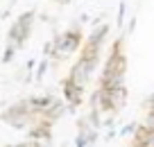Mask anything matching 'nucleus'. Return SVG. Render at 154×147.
I'll list each match as a JSON object with an SVG mask.
<instances>
[{
    "mask_svg": "<svg viewBox=\"0 0 154 147\" xmlns=\"http://www.w3.org/2000/svg\"><path fill=\"white\" fill-rule=\"evenodd\" d=\"M122 43L125 36H118L111 45V52L106 57L104 66L100 70V81L97 86L102 88H118V86H125V77H127V54L122 50Z\"/></svg>",
    "mask_w": 154,
    "mask_h": 147,
    "instance_id": "1",
    "label": "nucleus"
},
{
    "mask_svg": "<svg viewBox=\"0 0 154 147\" xmlns=\"http://www.w3.org/2000/svg\"><path fill=\"white\" fill-rule=\"evenodd\" d=\"M82 43H84L82 29H79V25H72L66 32L52 36V54H50V57H52L54 61H63V59H68L70 54H75L77 50L82 47Z\"/></svg>",
    "mask_w": 154,
    "mask_h": 147,
    "instance_id": "2",
    "label": "nucleus"
},
{
    "mask_svg": "<svg viewBox=\"0 0 154 147\" xmlns=\"http://www.w3.org/2000/svg\"><path fill=\"white\" fill-rule=\"evenodd\" d=\"M36 118H38V115L32 111V106H29L27 97H25V100L14 102V104H9L5 111H2V113H0V120H2V122L9 124L11 129H18V131L27 129Z\"/></svg>",
    "mask_w": 154,
    "mask_h": 147,
    "instance_id": "3",
    "label": "nucleus"
},
{
    "mask_svg": "<svg viewBox=\"0 0 154 147\" xmlns=\"http://www.w3.org/2000/svg\"><path fill=\"white\" fill-rule=\"evenodd\" d=\"M100 59L102 57H93V54L79 52L77 54V61L72 63L70 70H68V77H70L79 88L86 90L88 84H91V79H93V75H95V68L100 66Z\"/></svg>",
    "mask_w": 154,
    "mask_h": 147,
    "instance_id": "4",
    "label": "nucleus"
},
{
    "mask_svg": "<svg viewBox=\"0 0 154 147\" xmlns=\"http://www.w3.org/2000/svg\"><path fill=\"white\" fill-rule=\"evenodd\" d=\"M34 20H36V11L29 9V11H23L18 18L11 23L9 32H7V43L16 45V50H23L25 43L29 41L32 36V29H34Z\"/></svg>",
    "mask_w": 154,
    "mask_h": 147,
    "instance_id": "5",
    "label": "nucleus"
},
{
    "mask_svg": "<svg viewBox=\"0 0 154 147\" xmlns=\"http://www.w3.org/2000/svg\"><path fill=\"white\" fill-rule=\"evenodd\" d=\"M100 90V100H97V106H100L102 115L106 113H120L122 106L127 104V86H118V88H102L97 86Z\"/></svg>",
    "mask_w": 154,
    "mask_h": 147,
    "instance_id": "6",
    "label": "nucleus"
},
{
    "mask_svg": "<svg viewBox=\"0 0 154 147\" xmlns=\"http://www.w3.org/2000/svg\"><path fill=\"white\" fill-rule=\"evenodd\" d=\"M61 95H63V100H66V104H68V111H75V109H79V106L84 104V88H79L68 75L63 77V81H61Z\"/></svg>",
    "mask_w": 154,
    "mask_h": 147,
    "instance_id": "7",
    "label": "nucleus"
},
{
    "mask_svg": "<svg viewBox=\"0 0 154 147\" xmlns=\"http://www.w3.org/2000/svg\"><path fill=\"white\" fill-rule=\"evenodd\" d=\"M52 127H54V122H50V120H45V118H41V115H38V118L34 120L27 129H25V131H27V138H29V140L50 142V140H52Z\"/></svg>",
    "mask_w": 154,
    "mask_h": 147,
    "instance_id": "8",
    "label": "nucleus"
},
{
    "mask_svg": "<svg viewBox=\"0 0 154 147\" xmlns=\"http://www.w3.org/2000/svg\"><path fill=\"white\" fill-rule=\"evenodd\" d=\"M66 113H68V104H66V100H59V97H54L52 104H50L48 109L41 113V118L50 120V122H57V120H59V118H63Z\"/></svg>",
    "mask_w": 154,
    "mask_h": 147,
    "instance_id": "9",
    "label": "nucleus"
},
{
    "mask_svg": "<svg viewBox=\"0 0 154 147\" xmlns=\"http://www.w3.org/2000/svg\"><path fill=\"white\" fill-rule=\"evenodd\" d=\"M109 34H111V25L109 23H100V25L93 27V32L86 36V41H91V43H95V45L104 47L106 41H109Z\"/></svg>",
    "mask_w": 154,
    "mask_h": 147,
    "instance_id": "10",
    "label": "nucleus"
},
{
    "mask_svg": "<svg viewBox=\"0 0 154 147\" xmlns=\"http://www.w3.org/2000/svg\"><path fill=\"white\" fill-rule=\"evenodd\" d=\"M131 145H138V147H154V129H147L145 124L138 122L134 131V142Z\"/></svg>",
    "mask_w": 154,
    "mask_h": 147,
    "instance_id": "11",
    "label": "nucleus"
},
{
    "mask_svg": "<svg viewBox=\"0 0 154 147\" xmlns=\"http://www.w3.org/2000/svg\"><path fill=\"white\" fill-rule=\"evenodd\" d=\"M52 100H54V95H50V93H43V95H29L27 97V102H29V106H32V111L36 115H41L45 109H48L50 104H52Z\"/></svg>",
    "mask_w": 154,
    "mask_h": 147,
    "instance_id": "12",
    "label": "nucleus"
},
{
    "mask_svg": "<svg viewBox=\"0 0 154 147\" xmlns=\"http://www.w3.org/2000/svg\"><path fill=\"white\" fill-rule=\"evenodd\" d=\"M86 120H88V127H93V129L100 131V129H102V111H100V106H91Z\"/></svg>",
    "mask_w": 154,
    "mask_h": 147,
    "instance_id": "13",
    "label": "nucleus"
},
{
    "mask_svg": "<svg viewBox=\"0 0 154 147\" xmlns=\"http://www.w3.org/2000/svg\"><path fill=\"white\" fill-rule=\"evenodd\" d=\"M45 72H48V57L45 59H41V61L36 63V68H34V79L36 81H41L45 77Z\"/></svg>",
    "mask_w": 154,
    "mask_h": 147,
    "instance_id": "14",
    "label": "nucleus"
},
{
    "mask_svg": "<svg viewBox=\"0 0 154 147\" xmlns=\"http://www.w3.org/2000/svg\"><path fill=\"white\" fill-rule=\"evenodd\" d=\"M125 16H127V2L122 0L120 5H118V16H116V27L118 29L125 27Z\"/></svg>",
    "mask_w": 154,
    "mask_h": 147,
    "instance_id": "15",
    "label": "nucleus"
},
{
    "mask_svg": "<svg viewBox=\"0 0 154 147\" xmlns=\"http://www.w3.org/2000/svg\"><path fill=\"white\" fill-rule=\"evenodd\" d=\"M16 52H18V50H16V45H11V43H7L5 52H2V63H9L11 59L16 57Z\"/></svg>",
    "mask_w": 154,
    "mask_h": 147,
    "instance_id": "16",
    "label": "nucleus"
},
{
    "mask_svg": "<svg viewBox=\"0 0 154 147\" xmlns=\"http://www.w3.org/2000/svg\"><path fill=\"white\" fill-rule=\"evenodd\" d=\"M136 127H138V124H136V122H129V124H125V127H122L120 131H118V136H120V138H127V136H134Z\"/></svg>",
    "mask_w": 154,
    "mask_h": 147,
    "instance_id": "17",
    "label": "nucleus"
},
{
    "mask_svg": "<svg viewBox=\"0 0 154 147\" xmlns=\"http://www.w3.org/2000/svg\"><path fill=\"white\" fill-rule=\"evenodd\" d=\"M75 147H91V145H88V138H86V131H77Z\"/></svg>",
    "mask_w": 154,
    "mask_h": 147,
    "instance_id": "18",
    "label": "nucleus"
},
{
    "mask_svg": "<svg viewBox=\"0 0 154 147\" xmlns=\"http://www.w3.org/2000/svg\"><path fill=\"white\" fill-rule=\"evenodd\" d=\"M86 138H88V145L93 147V145H95V140H97V138H100V133H97V129H93V127H91V129H86Z\"/></svg>",
    "mask_w": 154,
    "mask_h": 147,
    "instance_id": "19",
    "label": "nucleus"
},
{
    "mask_svg": "<svg viewBox=\"0 0 154 147\" xmlns=\"http://www.w3.org/2000/svg\"><path fill=\"white\" fill-rule=\"evenodd\" d=\"M143 109L145 111H154V93H149L147 97L143 100Z\"/></svg>",
    "mask_w": 154,
    "mask_h": 147,
    "instance_id": "20",
    "label": "nucleus"
},
{
    "mask_svg": "<svg viewBox=\"0 0 154 147\" xmlns=\"http://www.w3.org/2000/svg\"><path fill=\"white\" fill-rule=\"evenodd\" d=\"M50 54H52V38L43 45V57H50Z\"/></svg>",
    "mask_w": 154,
    "mask_h": 147,
    "instance_id": "21",
    "label": "nucleus"
},
{
    "mask_svg": "<svg viewBox=\"0 0 154 147\" xmlns=\"http://www.w3.org/2000/svg\"><path fill=\"white\" fill-rule=\"evenodd\" d=\"M134 27H136V16H131L129 23H127V32L125 34H131V32H134Z\"/></svg>",
    "mask_w": 154,
    "mask_h": 147,
    "instance_id": "22",
    "label": "nucleus"
},
{
    "mask_svg": "<svg viewBox=\"0 0 154 147\" xmlns=\"http://www.w3.org/2000/svg\"><path fill=\"white\" fill-rule=\"evenodd\" d=\"M52 2H54V5H70V2H72V0H52Z\"/></svg>",
    "mask_w": 154,
    "mask_h": 147,
    "instance_id": "23",
    "label": "nucleus"
},
{
    "mask_svg": "<svg viewBox=\"0 0 154 147\" xmlns=\"http://www.w3.org/2000/svg\"><path fill=\"white\" fill-rule=\"evenodd\" d=\"M131 147H138V145H131Z\"/></svg>",
    "mask_w": 154,
    "mask_h": 147,
    "instance_id": "24",
    "label": "nucleus"
}]
</instances>
